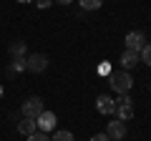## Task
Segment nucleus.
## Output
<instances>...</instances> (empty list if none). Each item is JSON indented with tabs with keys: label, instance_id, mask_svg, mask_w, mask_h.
Here are the masks:
<instances>
[{
	"label": "nucleus",
	"instance_id": "nucleus-1",
	"mask_svg": "<svg viewBox=\"0 0 151 141\" xmlns=\"http://www.w3.org/2000/svg\"><path fill=\"white\" fill-rule=\"evenodd\" d=\"M108 83H111V88L121 96V93H129V91H131V86H134V78L129 76V70L121 68V70H113V73H111Z\"/></svg>",
	"mask_w": 151,
	"mask_h": 141
},
{
	"label": "nucleus",
	"instance_id": "nucleus-2",
	"mask_svg": "<svg viewBox=\"0 0 151 141\" xmlns=\"http://www.w3.org/2000/svg\"><path fill=\"white\" fill-rule=\"evenodd\" d=\"M113 114L119 116V121H131L134 119V103H131L129 93H121L119 98H116V111Z\"/></svg>",
	"mask_w": 151,
	"mask_h": 141
},
{
	"label": "nucleus",
	"instance_id": "nucleus-3",
	"mask_svg": "<svg viewBox=\"0 0 151 141\" xmlns=\"http://www.w3.org/2000/svg\"><path fill=\"white\" fill-rule=\"evenodd\" d=\"M43 111H45V106H43V101L38 96H30V98L23 101V116H25V119H38Z\"/></svg>",
	"mask_w": 151,
	"mask_h": 141
},
{
	"label": "nucleus",
	"instance_id": "nucleus-4",
	"mask_svg": "<svg viewBox=\"0 0 151 141\" xmlns=\"http://www.w3.org/2000/svg\"><path fill=\"white\" fill-rule=\"evenodd\" d=\"M45 68H48V58L43 53H30L25 58V70H30V73H43Z\"/></svg>",
	"mask_w": 151,
	"mask_h": 141
},
{
	"label": "nucleus",
	"instance_id": "nucleus-5",
	"mask_svg": "<svg viewBox=\"0 0 151 141\" xmlns=\"http://www.w3.org/2000/svg\"><path fill=\"white\" fill-rule=\"evenodd\" d=\"M106 136L111 141H124L126 139V121H108V126H106Z\"/></svg>",
	"mask_w": 151,
	"mask_h": 141
},
{
	"label": "nucleus",
	"instance_id": "nucleus-6",
	"mask_svg": "<svg viewBox=\"0 0 151 141\" xmlns=\"http://www.w3.org/2000/svg\"><path fill=\"white\" fill-rule=\"evenodd\" d=\"M144 45H146V35H144L141 30H131V33H126V50H134V53H139Z\"/></svg>",
	"mask_w": 151,
	"mask_h": 141
},
{
	"label": "nucleus",
	"instance_id": "nucleus-7",
	"mask_svg": "<svg viewBox=\"0 0 151 141\" xmlns=\"http://www.w3.org/2000/svg\"><path fill=\"white\" fill-rule=\"evenodd\" d=\"M35 124H38V131L48 134V131H53V129H55L58 119H55V114H53V111H43V114H40V116L35 119Z\"/></svg>",
	"mask_w": 151,
	"mask_h": 141
},
{
	"label": "nucleus",
	"instance_id": "nucleus-8",
	"mask_svg": "<svg viewBox=\"0 0 151 141\" xmlns=\"http://www.w3.org/2000/svg\"><path fill=\"white\" fill-rule=\"evenodd\" d=\"M96 111H98V114H103V116H111L113 111H116V98L101 93V96L96 98Z\"/></svg>",
	"mask_w": 151,
	"mask_h": 141
},
{
	"label": "nucleus",
	"instance_id": "nucleus-9",
	"mask_svg": "<svg viewBox=\"0 0 151 141\" xmlns=\"http://www.w3.org/2000/svg\"><path fill=\"white\" fill-rule=\"evenodd\" d=\"M8 53H10L13 60H25V53H28L25 40H13V43L8 45Z\"/></svg>",
	"mask_w": 151,
	"mask_h": 141
},
{
	"label": "nucleus",
	"instance_id": "nucleus-10",
	"mask_svg": "<svg viewBox=\"0 0 151 141\" xmlns=\"http://www.w3.org/2000/svg\"><path fill=\"white\" fill-rule=\"evenodd\" d=\"M119 63H121V68H124V70H131L136 63H141V60H139V53H134V50H124L121 58H119Z\"/></svg>",
	"mask_w": 151,
	"mask_h": 141
},
{
	"label": "nucleus",
	"instance_id": "nucleus-11",
	"mask_svg": "<svg viewBox=\"0 0 151 141\" xmlns=\"http://www.w3.org/2000/svg\"><path fill=\"white\" fill-rule=\"evenodd\" d=\"M18 131H20V134H25V136L35 134V131H38L35 119H23V121H18Z\"/></svg>",
	"mask_w": 151,
	"mask_h": 141
},
{
	"label": "nucleus",
	"instance_id": "nucleus-12",
	"mask_svg": "<svg viewBox=\"0 0 151 141\" xmlns=\"http://www.w3.org/2000/svg\"><path fill=\"white\" fill-rule=\"evenodd\" d=\"M78 3H81L83 10H98L103 5V0H78Z\"/></svg>",
	"mask_w": 151,
	"mask_h": 141
},
{
	"label": "nucleus",
	"instance_id": "nucleus-13",
	"mask_svg": "<svg viewBox=\"0 0 151 141\" xmlns=\"http://www.w3.org/2000/svg\"><path fill=\"white\" fill-rule=\"evenodd\" d=\"M139 60H144L146 65H151V43H146L144 48L139 50Z\"/></svg>",
	"mask_w": 151,
	"mask_h": 141
},
{
	"label": "nucleus",
	"instance_id": "nucleus-14",
	"mask_svg": "<svg viewBox=\"0 0 151 141\" xmlns=\"http://www.w3.org/2000/svg\"><path fill=\"white\" fill-rule=\"evenodd\" d=\"M50 141H76V139H73V134H70V131H55Z\"/></svg>",
	"mask_w": 151,
	"mask_h": 141
},
{
	"label": "nucleus",
	"instance_id": "nucleus-15",
	"mask_svg": "<svg viewBox=\"0 0 151 141\" xmlns=\"http://www.w3.org/2000/svg\"><path fill=\"white\" fill-rule=\"evenodd\" d=\"M28 141H50V136H48V134H43V131H35V134L28 136Z\"/></svg>",
	"mask_w": 151,
	"mask_h": 141
},
{
	"label": "nucleus",
	"instance_id": "nucleus-16",
	"mask_svg": "<svg viewBox=\"0 0 151 141\" xmlns=\"http://www.w3.org/2000/svg\"><path fill=\"white\" fill-rule=\"evenodd\" d=\"M33 3H35L38 8H50L53 5V0H33Z\"/></svg>",
	"mask_w": 151,
	"mask_h": 141
},
{
	"label": "nucleus",
	"instance_id": "nucleus-17",
	"mask_svg": "<svg viewBox=\"0 0 151 141\" xmlns=\"http://www.w3.org/2000/svg\"><path fill=\"white\" fill-rule=\"evenodd\" d=\"M91 141H111V139H108L106 134H93V136H91Z\"/></svg>",
	"mask_w": 151,
	"mask_h": 141
},
{
	"label": "nucleus",
	"instance_id": "nucleus-18",
	"mask_svg": "<svg viewBox=\"0 0 151 141\" xmlns=\"http://www.w3.org/2000/svg\"><path fill=\"white\" fill-rule=\"evenodd\" d=\"M53 3H60V5H70L73 0H53Z\"/></svg>",
	"mask_w": 151,
	"mask_h": 141
},
{
	"label": "nucleus",
	"instance_id": "nucleus-19",
	"mask_svg": "<svg viewBox=\"0 0 151 141\" xmlns=\"http://www.w3.org/2000/svg\"><path fill=\"white\" fill-rule=\"evenodd\" d=\"M3 96H5V86L0 83V101H3Z\"/></svg>",
	"mask_w": 151,
	"mask_h": 141
},
{
	"label": "nucleus",
	"instance_id": "nucleus-20",
	"mask_svg": "<svg viewBox=\"0 0 151 141\" xmlns=\"http://www.w3.org/2000/svg\"><path fill=\"white\" fill-rule=\"evenodd\" d=\"M18 3H33V0H18Z\"/></svg>",
	"mask_w": 151,
	"mask_h": 141
},
{
	"label": "nucleus",
	"instance_id": "nucleus-21",
	"mask_svg": "<svg viewBox=\"0 0 151 141\" xmlns=\"http://www.w3.org/2000/svg\"><path fill=\"white\" fill-rule=\"evenodd\" d=\"M149 93H151V86H149Z\"/></svg>",
	"mask_w": 151,
	"mask_h": 141
}]
</instances>
